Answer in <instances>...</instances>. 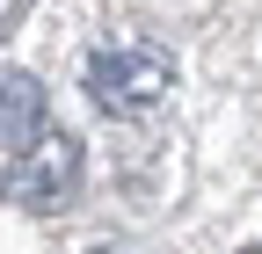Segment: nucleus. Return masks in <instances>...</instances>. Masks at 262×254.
Instances as JSON below:
<instances>
[{
    "label": "nucleus",
    "mask_w": 262,
    "mask_h": 254,
    "mask_svg": "<svg viewBox=\"0 0 262 254\" xmlns=\"http://www.w3.org/2000/svg\"><path fill=\"white\" fill-rule=\"evenodd\" d=\"M175 80V58L153 44H110L88 58V102L102 116H146Z\"/></svg>",
    "instance_id": "obj_1"
},
{
    "label": "nucleus",
    "mask_w": 262,
    "mask_h": 254,
    "mask_svg": "<svg viewBox=\"0 0 262 254\" xmlns=\"http://www.w3.org/2000/svg\"><path fill=\"white\" fill-rule=\"evenodd\" d=\"M73 189H80V145L73 138H37L8 167V204H22V211H58V204H73Z\"/></svg>",
    "instance_id": "obj_2"
},
{
    "label": "nucleus",
    "mask_w": 262,
    "mask_h": 254,
    "mask_svg": "<svg viewBox=\"0 0 262 254\" xmlns=\"http://www.w3.org/2000/svg\"><path fill=\"white\" fill-rule=\"evenodd\" d=\"M44 138V87L29 73H0V153H29Z\"/></svg>",
    "instance_id": "obj_3"
},
{
    "label": "nucleus",
    "mask_w": 262,
    "mask_h": 254,
    "mask_svg": "<svg viewBox=\"0 0 262 254\" xmlns=\"http://www.w3.org/2000/svg\"><path fill=\"white\" fill-rule=\"evenodd\" d=\"M248 254H262V247H248Z\"/></svg>",
    "instance_id": "obj_4"
}]
</instances>
